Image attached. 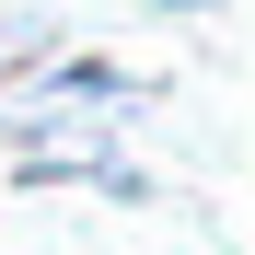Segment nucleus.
<instances>
[{
    "instance_id": "1",
    "label": "nucleus",
    "mask_w": 255,
    "mask_h": 255,
    "mask_svg": "<svg viewBox=\"0 0 255 255\" xmlns=\"http://www.w3.org/2000/svg\"><path fill=\"white\" fill-rule=\"evenodd\" d=\"M35 58H47V47H35V35H0V93H12V81H23Z\"/></svg>"
}]
</instances>
